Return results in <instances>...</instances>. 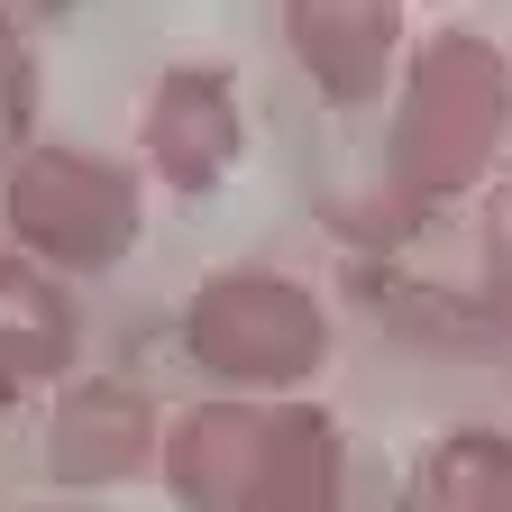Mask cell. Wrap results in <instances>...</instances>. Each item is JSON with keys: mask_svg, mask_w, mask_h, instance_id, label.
<instances>
[{"mask_svg": "<svg viewBox=\"0 0 512 512\" xmlns=\"http://www.w3.org/2000/svg\"><path fill=\"white\" fill-rule=\"evenodd\" d=\"M503 147H512V55H503V37H485V28H430L403 55L394 110H384L375 192L421 229L448 202L485 192L503 174Z\"/></svg>", "mask_w": 512, "mask_h": 512, "instance_id": "6da1fadb", "label": "cell"}, {"mask_svg": "<svg viewBox=\"0 0 512 512\" xmlns=\"http://www.w3.org/2000/svg\"><path fill=\"white\" fill-rule=\"evenodd\" d=\"M156 485L174 512H339L348 503V430L330 403H238L202 394L165 412Z\"/></svg>", "mask_w": 512, "mask_h": 512, "instance_id": "7a4b0ae2", "label": "cell"}, {"mask_svg": "<svg viewBox=\"0 0 512 512\" xmlns=\"http://www.w3.org/2000/svg\"><path fill=\"white\" fill-rule=\"evenodd\" d=\"M183 357L192 375H211V394L238 403H302L339 357V320L293 266H266V256H238V266H211L183 293Z\"/></svg>", "mask_w": 512, "mask_h": 512, "instance_id": "3957f363", "label": "cell"}, {"mask_svg": "<svg viewBox=\"0 0 512 512\" xmlns=\"http://www.w3.org/2000/svg\"><path fill=\"white\" fill-rule=\"evenodd\" d=\"M147 238V174L138 156H110L83 138H37L0 174V247L46 275H110Z\"/></svg>", "mask_w": 512, "mask_h": 512, "instance_id": "277c9868", "label": "cell"}, {"mask_svg": "<svg viewBox=\"0 0 512 512\" xmlns=\"http://www.w3.org/2000/svg\"><path fill=\"white\" fill-rule=\"evenodd\" d=\"M247 165V83L220 55H174L138 101V174L174 202H211Z\"/></svg>", "mask_w": 512, "mask_h": 512, "instance_id": "5b68a950", "label": "cell"}, {"mask_svg": "<svg viewBox=\"0 0 512 512\" xmlns=\"http://www.w3.org/2000/svg\"><path fill=\"white\" fill-rule=\"evenodd\" d=\"M165 458V403L138 375H74L46 394V430H37V467L55 485V503H92L119 485H147Z\"/></svg>", "mask_w": 512, "mask_h": 512, "instance_id": "8992f818", "label": "cell"}, {"mask_svg": "<svg viewBox=\"0 0 512 512\" xmlns=\"http://www.w3.org/2000/svg\"><path fill=\"white\" fill-rule=\"evenodd\" d=\"M348 293H357V311L403 357H430V366H512V311H494L485 284L430 275V266H394V256H357Z\"/></svg>", "mask_w": 512, "mask_h": 512, "instance_id": "52a82bcc", "label": "cell"}, {"mask_svg": "<svg viewBox=\"0 0 512 512\" xmlns=\"http://www.w3.org/2000/svg\"><path fill=\"white\" fill-rule=\"evenodd\" d=\"M284 55H293V74L330 101V110H375V101H394L403 83V10L394 0H293V10L275 19Z\"/></svg>", "mask_w": 512, "mask_h": 512, "instance_id": "ba28073f", "label": "cell"}, {"mask_svg": "<svg viewBox=\"0 0 512 512\" xmlns=\"http://www.w3.org/2000/svg\"><path fill=\"white\" fill-rule=\"evenodd\" d=\"M0 375H19L28 394L83 375V302L64 275L28 266V256L0 247Z\"/></svg>", "mask_w": 512, "mask_h": 512, "instance_id": "9c48e42d", "label": "cell"}, {"mask_svg": "<svg viewBox=\"0 0 512 512\" xmlns=\"http://www.w3.org/2000/svg\"><path fill=\"white\" fill-rule=\"evenodd\" d=\"M403 512H512V430L458 421L421 439V458L403 476Z\"/></svg>", "mask_w": 512, "mask_h": 512, "instance_id": "30bf717a", "label": "cell"}, {"mask_svg": "<svg viewBox=\"0 0 512 512\" xmlns=\"http://www.w3.org/2000/svg\"><path fill=\"white\" fill-rule=\"evenodd\" d=\"M37 119H46V55H37V28L0 10V174L37 147Z\"/></svg>", "mask_w": 512, "mask_h": 512, "instance_id": "8fae6325", "label": "cell"}, {"mask_svg": "<svg viewBox=\"0 0 512 512\" xmlns=\"http://www.w3.org/2000/svg\"><path fill=\"white\" fill-rule=\"evenodd\" d=\"M476 284L494 293V311H512V165L476 192Z\"/></svg>", "mask_w": 512, "mask_h": 512, "instance_id": "7c38bea8", "label": "cell"}, {"mask_svg": "<svg viewBox=\"0 0 512 512\" xmlns=\"http://www.w3.org/2000/svg\"><path fill=\"white\" fill-rule=\"evenodd\" d=\"M19 403H28V384H19V375H0V421H10Z\"/></svg>", "mask_w": 512, "mask_h": 512, "instance_id": "4fadbf2b", "label": "cell"}, {"mask_svg": "<svg viewBox=\"0 0 512 512\" xmlns=\"http://www.w3.org/2000/svg\"><path fill=\"white\" fill-rule=\"evenodd\" d=\"M19 512H83V503H19Z\"/></svg>", "mask_w": 512, "mask_h": 512, "instance_id": "5bb4252c", "label": "cell"}]
</instances>
